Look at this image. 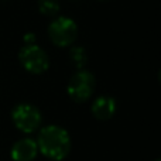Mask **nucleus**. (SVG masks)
Segmentation results:
<instances>
[{
  "mask_svg": "<svg viewBox=\"0 0 161 161\" xmlns=\"http://www.w3.org/2000/svg\"><path fill=\"white\" fill-rule=\"evenodd\" d=\"M24 42L25 44H34V34H25L24 36Z\"/></svg>",
  "mask_w": 161,
  "mask_h": 161,
  "instance_id": "10",
  "label": "nucleus"
},
{
  "mask_svg": "<svg viewBox=\"0 0 161 161\" xmlns=\"http://www.w3.org/2000/svg\"><path fill=\"white\" fill-rule=\"evenodd\" d=\"M11 120L20 131L31 134L40 129L42 117L36 106L30 103H20L11 112Z\"/></svg>",
  "mask_w": 161,
  "mask_h": 161,
  "instance_id": "3",
  "label": "nucleus"
},
{
  "mask_svg": "<svg viewBox=\"0 0 161 161\" xmlns=\"http://www.w3.org/2000/svg\"><path fill=\"white\" fill-rule=\"evenodd\" d=\"M38 151L53 161H62L71 151V137L65 129L57 125L42 127L37 137Z\"/></svg>",
  "mask_w": 161,
  "mask_h": 161,
  "instance_id": "1",
  "label": "nucleus"
},
{
  "mask_svg": "<svg viewBox=\"0 0 161 161\" xmlns=\"http://www.w3.org/2000/svg\"><path fill=\"white\" fill-rule=\"evenodd\" d=\"M69 57H71V61L74 62L78 69H83V67L86 65L88 62V54H86V50L83 47H74L71 48V53H69Z\"/></svg>",
  "mask_w": 161,
  "mask_h": 161,
  "instance_id": "8",
  "label": "nucleus"
},
{
  "mask_svg": "<svg viewBox=\"0 0 161 161\" xmlns=\"http://www.w3.org/2000/svg\"><path fill=\"white\" fill-rule=\"evenodd\" d=\"M156 161H160V160H156Z\"/></svg>",
  "mask_w": 161,
  "mask_h": 161,
  "instance_id": "11",
  "label": "nucleus"
},
{
  "mask_svg": "<svg viewBox=\"0 0 161 161\" xmlns=\"http://www.w3.org/2000/svg\"><path fill=\"white\" fill-rule=\"evenodd\" d=\"M48 36L57 47H69L78 37V25L69 17H57L48 27Z\"/></svg>",
  "mask_w": 161,
  "mask_h": 161,
  "instance_id": "2",
  "label": "nucleus"
},
{
  "mask_svg": "<svg viewBox=\"0 0 161 161\" xmlns=\"http://www.w3.org/2000/svg\"><path fill=\"white\" fill-rule=\"evenodd\" d=\"M116 100L110 96H99L93 100L91 106L92 114L96 117L97 120H109L110 117H113V114L116 113Z\"/></svg>",
  "mask_w": 161,
  "mask_h": 161,
  "instance_id": "7",
  "label": "nucleus"
},
{
  "mask_svg": "<svg viewBox=\"0 0 161 161\" xmlns=\"http://www.w3.org/2000/svg\"><path fill=\"white\" fill-rule=\"evenodd\" d=\"M38 154L37 142L30 137H24L16 142L11 147L10 156L13 161H33Z\"/></svg>",
  "mask_w": 161,
  "mask_h": 161,
  "instance_id": "6",
  "label": "nucleus"
},
{
  "mask_svg": "<svg viewBox=\"0 0 161 161\" xmlns=\"http://www.w3.org/2000/svg\"><path fill=\"white\" fill-rule=\"evenodd\" d=\"M95 91V76L86 69H79L71 76L67 86L69 97L76 103H83L91 99Z\"/></svg>",
  "mask_w": 161,
  "mask_h": 161,
  "instance_id": "5",
  "label": "nucleus"
},
{
  "mask_svg": "<svg viewBox=\"0 0 161 161\" xmlns=\"http://www.w3.org/2000/svg\"><path fill=\"white\" fill-rule=\"evenodd\" d=\"M38 10L44 16H57L59 11V3L58 0H38Z\"/></svg>",
  "mask_w": 161,
  "mask_h": 161,
  "instance_id": "9",
  "label": "nucleus"
},
{
  "mask_svg": "<svg viewBox=\"0 0 161 161\" xmlns=\"http://www.w3.org/2000/svg\"><path fill=\"white\" fill-rule=\"evenodd\" d=\"M21 67L30 74H42L50 67L48 54L37 44H25L19 53Z\"/></svg>",
  "mask_w": 161,
  "mask_h": 161,
  "instance_id": "4",
  "label": "nucleus"
}]
</instances>
